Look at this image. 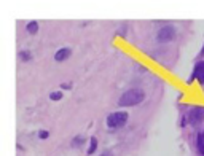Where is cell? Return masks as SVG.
Instances as JSON below:
<instances>
[{
    "instance_id": "cell-1",
    "label": "cell",
    "mask_w": 204,
    "mask_h": 156,
    "mask_svg": "<svg viewBox=\"0 0 204 156\" xmlns=\"http://www.w3.org/2000/svg\"><path fill=\"white\" fill-rule=\"evenodd\" d=\"M145 94L140 91V89H129L120 97V105L121 107H132V105H137L144 100Z\"/></svg>"
},
{
    "instance_id": "cell-12",
    "label": "cell",
    "mask_w": 204,
    "mask_h": 156,
    "mask_svg": "<svg viewBox=\"0 0 204 156\" xmlns=\"http://www.w3.org/2000/svg\"><path fill=\"white\" fill-rule=\"evenodd\" d=\"M40 137H42V139H46V137H48V132H46V131H42V132H40Z\"/></svg>"
},
{
    "instance_id": "cell-10",
    "label": "cell",
    "mask_w": 204,
    "mask_h": 156,
    "mask_svg": "<svg viewBox=\"0 0 204 156\" xmlns=\"http://www.w3.org/2000/svg\"><path fill=\"white\" fill-rule=\"evenodd\" d=\"M61 96H62V94H61V92H53V94H51V96H49V97H51V99H53V100H59V99H61Z\"/></svg>"
},
{
    "instance_id": "cell-2",
    "label": "cell",
    "mask_w": 204,
    "mask_h": 156,
    "mask_svg": "<svg viewBox=\"0 0 204 156\" xmlns=\"http://www.w3.org/2000/svg\"><path fill=\"white\" fill-rule=\"evenodd\" d=\"M126 121H128L126 111H115V113L109 115V118H107V126H109L110 129H118V127L126 124Z\"/></svg>"
},
{
    "instance_id": "cell-11",
    "label": "cell",
    "mask_w": 204,
    "mask_h": 156,
    "mask_svg": "<svg viewBox=\"0 0 204 156\" xmlns=\"http://www.w3.org/2000/svg\"><path fill=\"white\" fill-rule=\"evenodd\" d=\"M81 142H83V139H73V142H72V143L75 145V147H78L77 143H81Z\"/></svg>"
},
{
    "instance_id": "cell-6",
    "label": "cell",
    "mask_w": 204,
    "mask_h": 156,
    "mask_svg": "<svg viewBox=\"0 0 204 156\" xmlns=\"http://www.w3.org/2000/svg\"><path fill=\"white\" fill-rule=\"evenodd\" d=\"M69 56H70V49H69V48H62V49H59V51L54 54V59H56V61H59V62H61V61L67 59Z\"/></svg>"
},
{
    "instance_id": "cell-4",
    "label": "cell",
    "mask_w": 204,
    "mask_h": 156,
    "mask_svg": "<svg viewBox=\"0 0 204 156\" xmlns=\"http://www.w3.org/2000/svg\"><path fill=\"white\" fill-rule=\"evenodd\" d=\"M202 120H204V108L202 107H196L190 111V123L196 124V123H199Z\"/></svg>"
},
{
    "instance_id": "cell-3",
    "label": "cell",
    "mask_w": 204,
    "mask_h": 156,
    "mask_svg": "<svg viewBox=\"0 0 204 156\" xmlns=\"http://www.w3.org/2000/svg\"><path fill=\"white\" fill-rule=\"evenodd\" d=\"M175 35V30H174V27L172 26H166V27H163V29L160 30V33H158V40H161V42H169V40H172Z\"/></svg>"
},
{
    "instance_id": "cell-7",
    "label": "cell",
    "mask_w": 204,
    "mask_h": 156,
    "mask_svg": "<svg viewBox=\"0 0 204 156\" xmlns=\"http://www.w3.org/2000/svg\"><path fill=\"white\" fill-rule=\"evenodd\" d=\"M196 147H198V153H199L201 156H204V132L198 134V143H196Z\"/></svg>"
},
{
    "instance_id": "cell-9",
    "label": "cell",
    "mask_w": 204,
    "mask_h": 156,
    "mask_svg": "<svg viewBox=\"0 0 204 156\" xmlns=\"http://www.w3.org/2000/svg\"><path fill=\"white\" fill-rule=\"evenodd\" d=\"M96 147H97V140L93 137V139H91V147H89V150H88V154H93V153L96 151Z\"/></svg>"
},
{
    "instance_id": "cell-13",
    "label": "cell",
    "mask_w": 204,
    "mask_h": 156,
    "mask_svg": "<svg viewBox=\"0 0 204 156\" xmlns=\"http://www.w3.org/2000/svg\"><path fill=\"white\" fill-rule=\"evenodd\" d=\"M102 156H110V154H109V153H105V154H102Z\"/></svg>"
},
{
    "instance_id": "cell-8",
    "label": "cell",
    "mask_w": 204,
    "mask_h": 156,
    "mask_svg": "<svg viewBox=\"0 0 204 156\" xmlns=\"http://www.w3.org/2000/svg\"><path fill=\"white\" fill-rule=\"evenodd\" d=\"M27 30H29L30 33H35V32L38 30V22H35V21H30L29 24H27Z\"/></svg>"
},
{
    "instance_id": "cell-5",
    "label": "cell",
    "mask_w": 204,
    "mask_h": 156,
    "mask_svg": "<svg viewBox=\"0 0 204 156\" xmlns=\"http://www.w3.org/2000/svg\"><path fill=\"white\" fill-rule=\"evenodd\" d=\"M193 76L198 78V80H199L201 83H204V61H202V62H199V64H196Z\"/></svg>"
}]
</instances>
